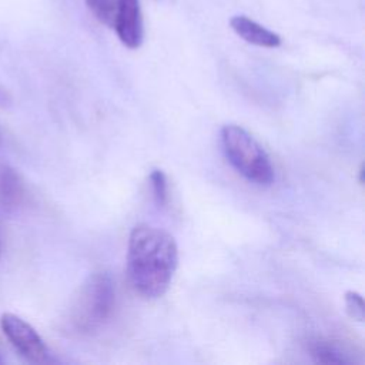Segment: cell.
<instances>
[{
  "mask_svg": "<svg viewBox=\"0 0 365 365\" xmlns=\"http://www.w3.org/2000/svg\"><path fill=\"white\" fill-rule=\"evenodd\" d=\"M344 301H345L346 314L352 319L362 322L364 321V298H362V295L358 294L356 291H346Z\"/></svg>",
  "mask_w": 365,
  "mask_h": 365,
  "instance_id": "11",
  "label": "cell"
},
{
  "mask_svg": "<svg viewBox=\"0 0 365 365\" xmlns=\"http://www.w3.org/2000/svg\"><path fill=\"white\" fill-rule=\"evenodd\" d=\"M178 265V247L163 228L138 224L128 237L127 271L133 288L147 299L163 297Z\"/></svg>",
  "mask_w": 365,
  "mask_h": 365,
  "instance_id": "1",
  "label": "cell"
},
{
  "mask_svg": "<svg viewBox=\"0 0 365 365\" xmlns=\"http://www.w3.org/2000/svg\"><path fill=\"white\" fill-rule=\"evenodd\" d=\"M0 255H1V240H0Z\"/></svg>",
  "mask_w": 365,
  "mask_h": 365,
  "instance_id": "13",
  "label": "cell"
},
{
  "mask_svg": "<svg viewBox=\"0 0 365 365\" xmlns=\"http://www.w3.org/2000/svg\"><path fill=\"white\" fill-rule=\"evenodd\" d=\"M26 187L21 175L9 164L0 163V212H13L24 201Z\"/></svg>",
  "mask_w": 365,
  "mask_h": 365,
  "instance_id": "6",
  "label": "cell"
},
{
  "mask_svg": "<svg viewBox=\"0 0 365 365\" xmlns=\"http://www.w3.org/2000/svg\"><path fill=\"white\" fill-rule=\"evenodd\" d=\"M87 9L103 24L113 27L115 16V0H84Z\"/></svg>",
  "mask_w": 365,
  "mask_h": 365,
  "instance_id": "9",
  "label": "cell"
},
{
  "mask_svg": "<svg viewBox=\"0 0 365 365\" xmlns=\"http://www.w3.org/2000/svg\"><path fill=\"white\" fill-rule=\"evenodd\" d=\"M1 362H3V358H1V355H0V364H1Z\"/></svg>",
  "mask_w": 365,
  "mask_h": 365,
  "instance_id": "14",
  "label": "cell"
},
{
  "mask_svg": "<svg viewBox=\"0 0 365 365\" xmlns=\"http://www.w3.org/2000/svg\"><path fill=\"white\" fill-rule=\"evenodd\" d=\"M113 29L118 40L127 48H138L144 38L143 14L140 0H115Z\"/></svg>",
  "mask_w": 365,
  "mask_h": 365,
  "instance_id": "5",
  "label": "cell"
},
{
  "mask_svg": "<svg viewBox=\"0 0 365 365\" xmlns=\"http://www.w3.org/2000/svg\"><path fill=\"white\" fill-rule=\"evenodd\" d=\"M221 145L228 163L245 180L257 185L274 182L275 171L268 153L245 128L237 124L224 125Z\"/></svg>",
  "mask_w": 365,
  "mask_h": 365,
  "instance_id": "2",
  "label": "cell"
},
{
  "mask_svg": "<svg viewBox=\"0 0 365 365\" xmlns=\"http://www.w3.org/2000/svg\"><path fill=\"white\" fill-rule=\"evenodd\" d=\"M309 352L314 361L319 364L344 365L351 362V359L348 358V354H345V351L339 345L325 339L314 341L309 346Z\"/></svg>",
  "mask_w": 365,
  "mask_h": 365,
  "instance_id": "8",
  "label": "cell"
},
{
  "mask_svg": "<svg viewBox=\"0 0 365 365\" xmlns=\"http://www.w3.org/2000/svg\"><path fill=\"white\" fill-rule=\"evenodd\" d=\"M0 141H1V137H0Z\"/></svg>",
  "mask_w": 365,
  "mask_h": 365,
  "instance_id": "15",
  "label": "cell"
},
{
  "mask_svg": "<svg viewBox=\"0 0 365 365\" xmlns=\"http://www.w3.org/2000/svg\"><path fill=\"white\" fill-rule=\"evenodd\" d=\"M115 305V287L107 271L93 272L81 285L71 307L70 324L80 334L97 331L111 317Z\"/></svg>",
  "mask_w": 365,
  "mask_h": 365,
  "instance_id": "3",
  "label": "cell"
},
{
  "mask_svg": "<svg viewBox=\"0 0 365 365\" xmlns=\"http://www.w3.org/2000/svg\"><path fill=\"white\" fill-rule=\"evenodd\" d=\"M0 328L13 348L29 362H48V349L40 334L23 318L6 312L0 317Z\"/></svg>",
  "mask_w": 365,
  "mask_h": 365,
  "instance_id": "4",
  "label": "cell"
},
{
  "mask_svg": "<svg viewBox=\"0 0 365 365\" xmlns=\"http://www.w3.org/2000/svg\"><path fill=\"white\" fill-rule=\"evenodd\" d=\"M230 26L237 36L250 44L267 48H275L281 44V37L277 33L268 30L247 16H234L230 20Z\"/></svg>",
  "mask_w": 365,
  "mask_h": 365,
  "instance_id": "7",
  "label": "cell"
},
{
  "mask_svg": "<svg viewBox=\"0 0 365 365\" xmlns=\"http://www.w3.org/2000/svg\"><path fill=\"white\" fill-rule=\"evenodd\" d=\"M359 184H364V165L359 167Z\"/></svg>",
  "mask_w": 365,
  "mask_h": 365,
  "instance_id": "12",
  "label": "cell"
},
{
  "mask_svg": "<svg viewBox=\"0 0 365 365\" xmlns=\"http://www.w3.org/2000/svg\"><path fill=\"white\" fill-rule=\"evenodd\" d=\"M148 178H150V185H151V191H153L155 204L158 207H164L168 201V182H167V177H165L164 171L154 168V170H151Z\"/></svg>",
  "mask_w": 365,
  "mask_h": 365,
  "instance_id": "10",
  "label": "cell"
}]
</instances>
